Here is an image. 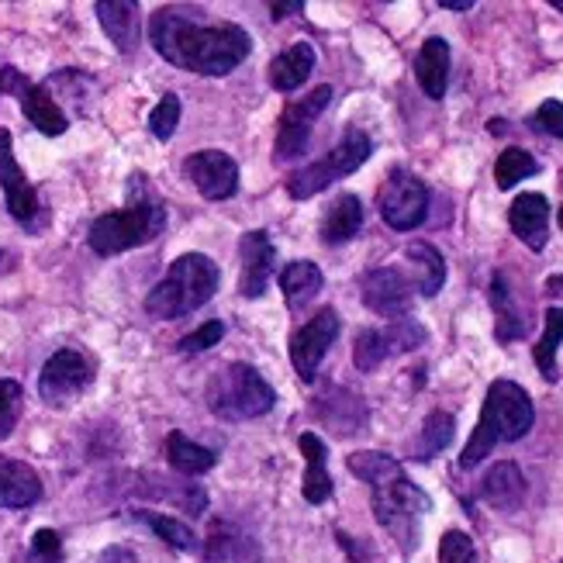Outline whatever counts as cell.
Instances as JSON below:
<instances>
[{
  "label": "cell",
  "instance_id": "6da1fadb",
  "mask_svg": "<svg viewBox=\"0 0 563 563\" xmlns=\"http://www.w3.org/2000/svg\"><path fill=\"white\" fill-rule=\"evenodd\" d=\"M150 42L166 63L201 73V77H229L253 53V38L246 29L232 21L201 24L180 8H159L150 18Z\"/></svg>",
  "mask_w": 563,
  "mask_h": 563
},
{
  "label": "cell",
  "instance_id": "7a4b0ae2",
  "mask_svg": "<svg viewBox=\"0 0 563 563\" xmlns=\"http://www.w3.org/2000/svg\"><path fill=\"white\" fill-rule=\"evenodd\" d=\"M350 474L371 484L374 492V516L377 522L395 536L398 547L405 553L419 550V536H422V516L432 511V498L422 492L419 484H411L405 477V467L387 453L377 450H360L346 456Z\"/></svg>",
  "mask_w": 563,
  "mask_h": 563
},
{
  "label": "cell",
  "instance_id": "3957f363",
  "mask_svg": "<svg viewBox=\"0 0 563 563\" xmlns=\"http://www.w3.org/2000/svg\"><path fill=\"white\" fill-rule=\"evenodd\" d=\"M536 422V408L529 390L516 380H495L487 387V398L481 408L477 429L471 432V443L460 453V467L474 471L484 456H492L498 443H519L529 435Z\"/></svg>",
  "mask_w": 563,
  "mask_h": 563
},
{
  "label": "cell",
  "instance_id": "277c9868",
  "mask_svg": "<svg viewBox=\"0 0 563 563\" xmlns=\"http://www.w3.org/2000/svg\"><path fill=\"white\" fill-rule=\"evenodd\" d=\"M218 280H222V274H218L214 260H208L205 253H184L169 263L166 277L150 290L145 311L163 318V322H177V318L194 314L214 298Z\"/></svg>",
  "mask_w": 563,
  "mask_h": 563
},
{
  "label": "cell",
  "instance_id": "5b68a950",
  "mask_svg": "<svg viewBox=\"0 0 563 563\" xmlns=\"http://www.w3.org/2000/svg\"><path fill=\"white\" fill-rule=\"evenodd\" d=\"M277 405L274 387L250 363H225L208 384V408L225 422L263 419Z\"/></svg>",
  "mask_w": 563,
  "mask_h": 563
},
{
  "label": "cell",
  "instance_id": "8992f818",
  "mask_svg": "<svg viewBox=\"0 0 563 563\" xmlns=\"http://www.w3.org/2000/svg\"><path fill=\"white\" fill-rule=\"evenodd\" d=\"M163 229H166V208H159L156 201H135L129 208L97 218L87 232V242L97 256H118L159 239Z\"/></svg>",
  "mask_w": 563,
  "mask_h": 563
},
{
  "label": "cell",
  "instance_id": "52a82bcc",
  "mask_svg": "<svg viewBox=\"0 0 563 563\" xmlns=\"http://www.w3.org/2000/svg\"><path fill=\"white\" fill-rule=\"evenodd\" d=\"M371 153H374L371 135L360 132V129H346L335 150H329L322 159H314L311 166L298 169V174H290L287 194L294 201H308V198H314V194H322L325 187H332L335 180L356 174V169L371 159Z\"/></svg>",
  "mask_w": 563,
  "mask_h": 563
},
{
  "label": "cell",
  "instance_id": "ba28073f",
  "mask_svg": "<svg viewBox=\"0 0 563 563\" xmlns=\"http://www.w3.org/2000/svg\"><path fill=\"white\" fill-rule=\"evenodd\" d=\"M377 208H380V218L395 232H415L429 214V187L398 166V169H390V177L384 180Z\"/></svg>",
  "mask_w": 563,
  "mask_h": 563
},
{
  "label": "cell",
  "instance_id": "9c48e42d",
  "mask_svg": "<svg viewBox=\"0 0 563 563\" xmlns=\"http://www.w3.org/2000/svg\"><path fill=\"white\" fill-rule=\"evenodd\" d=\"M419 346H426V329L422 322H415V318L405 314V318H395L387 329H363L353 346V363L360 374H374L384 360L398 353H411Z\"/></svg>",
  "mask_w": 563,
  "mask_h": 563
},
{
  "label": "cell",
  "instance_id": "30bf717a",
  "mask_svg": "<svg viewBox=\"0 0 563 563\" xmlns=\"http://www.w3.org/2000/svg\"><path fill=\"white\" fill-rule=\"evenodd\" d=\"M329 104H332V87L322 84V87H314L308 97H301V101H290L284 108L280 125H277V142H274V159L277 163H294V159H301L308 153L314 121Z\"/></svg>",
  "mask_w": 563,
  "mask_h": 563
},
{
  "label": "cell",
  "instance_id": "8fae6325",
  "mask_svg": "<svg viewBox=\"0 0 563 563\" xmlns=\"http://www.w3.org/2000/svg\"><path fill=\"white\" fill-rule=\"evenodd\" d=\"M93 384V366L87 363L84 353L77 350H59L45 360L38 374V395L45 405L63 408L69 401H77L84 390Z\"/></svg>",
  "mask_w": 563,
  "mask_h": 563
},
{
  "label": "cell",
  "instance_id": "7c38bea8",
  "mask_svg": "<svg viewBox=\"0 0 563 563\" xmlns=\"http://www.w3.org/2000/svg\"><path fill=\"white\" fill-rule=\"evenodd\" d=\"M0 93L18 97L24 118H29L42 135H63L69 129V118L53 101V93L45 90V84H32L21 69H14V66L0 69Z\"/></svg>",
  "mask_w": 563,
  "mask_h": 563
},
{
  "label": "cell",
  "instance_id": "4fadbf2b",
  "mask_svg": "<svg viewBox=\"0 0 563 563\" xmlns=\"http://www.w3.org/2000/svg\"><path fill=\"white\" fill-rule=\"evenodd\" d=\"M0 187H4V198H8V211L18 218V225H24L29 232H38L48 214L38 201V190L29 184L24 169L18 166L14 153H11V132L0 129Z\"/></svg>",
  "mask_w": 563,
  "mask_h": 563
},
{
  "label": "cell",
  "instance_id": "5bb4252c",
  "mask_svg": "<svg viewBox=\"0 0 563 563\" xmlns=\"http://www.w3.org/2000/svg\"><path fill=\"white\" fill-rule=\"evenodd\" d=\"M339 329H342V322H339L335 308H322L311 322H305L298 332L290 335V363H294V374H298L305 384L314 380L318 366H322L325 353L339 339Z\"/></svg>",
  "mask_w": 563,
  "mask_h": 563
},
{
  "label": "cell",
  "instance_id": "9a60e30c",
  "mask_svg": "<svg viewBox=\"0 0 563 563\" xmlns=\"http://www.w3.org/2000/svg\"><path fill=\"white\" fill-rule=\"evenodd\" d=\"M184 174L208 201H229L239 190V163L222 150H201L187 156Z\"/></svg>",
  "mask_w": 563,
  "mask_h": 563
},
{
  "label": "cell",
  "instance_id": "2e32d148",
  "mask_svg": "<svg viewBox=\"0 0 563 563\" xmlns=\"http://www.w3.org/2000/svg\"><path fill=\"white\" fill-rule=\"evenodd\" d=\"M360 294H363V305L380 318H405L415 301L411 284L405 280L398 266H377V271L363 274Z\"/></svg>",
  "mask_w": 563,
  "mask_h": 563
},
{
  "label": "cell",
  "instance_id": "e0dca14e",
  "mask_svg": "<svg viewBox=\"0 0 563 563\" xmlns=\"http://www.w3.org/2000/svg\"><path fill=\"white\" fill-rule=\"evenodd\" d=\"M239 260H242V277H239V294L242 298H263L274 277L277 250L271 242V232L253 229L239 239Z\"/></svg>",
  "mask_w": 563,
  "mask_h": 563
},
{
  "label": "cell",
  "instance_id": "ac0fdd59",
  "mask_svg": "<svg viewBox=\"0 0 563 563\" xmlns=\"http://www.w3.org/2000/svg\"><path fill=\"white\" fill-rule=\"evenodd\" d=\"M492 308H495V318H498V325H495V339L498 342H516L522 339L529 329H532V318H529V305L519 298V290L511 287L508 274H495L492 277Z\"/></svg>",
  "mask_w": 563,
  "mask_h": 563
},
{
  "label": "cell",
  "instance_id": "d6986e66",
  "mask_svg": "<svg viewBox=\"0 0 563 563\" xmlns=\"http://www.w3.org/2000/svg\"><path fill=\"white\" fill-rule=\"evenodd\" d=\"M508 225L532 253H543L550 235V201L543 194H519L508 208Z\"/></svg>",
  "mask_w": 563,
  "mask_h": 563
},
{
  "label": "cell",
  "instance_id": "ffe728a7",
  "mask_svg": "<svg viewBox=\"0 0 563 563\" xmlns=\"http://www.w3.org/2000/svg\"><path fill=\"white\" fill-rule=\"evenodd\" d=\"M481 498L498 511H519L526 501V477L519 471V463H511V460L495 463V467L487 471V477L481 481Z\"/></svg>",
  "mask_w": 563,
  "mask_h": 563
},
{
  "label": "cell",
  "instance_id": "44dd1931",
  "mask_svg": "<svg viewBox=\"0 0 563 563\" xmlns=\"http://www.w3.org/2000/svg\"><path fill=\"white\" fill-rule=\"evenodd\" d=\"M208 563H256L260 560V543L250 532H242L232 522L218 519L208 532V547H205Z\"/></svg>",
  "mask_w": 563,
  "mask_h": 563
},
{
  "label": "cell",
  "instance_id": "7402d4cb",
  "mask_svg": "<svg viewBox=\"0 0 563 563\" xmlns=\"http://www.w3.org/2000/svg\"><path fill=\"white\" fill-rule=\"evenodd\" d=\"M42 498V481L24 460L0 453V508H29Z\"/></svg>",
  "mask_w": 563,
  "mask_h": 563
},
{
  "label": "cell",
  "instance_id": "603a6c76",
  "mask_svg": "<svg viewBox=\"0 0 563 563\" xmlns=\"http://www.w3.org/2000/svg\"><path fill=\"white\" fill-rule=\"evenodd\" d=\"M93 11L118 53H135L139 32H142L139 4H132V0H101V4H93Z\"/></svg>",
  "mask_w": 563,
  "mask_h": 563
},
{
  "label": "cell",
  "instance_id": "cb8c5ba5",
  "mask_svg": "<svg viewBox=\"0 0 563 563\" xmlns=\"http://www.w3.org/2000/svg\"><path fill=\"white\" fill-rule=\"evenodd\" d=\"M415 77L426 97L432 101H443L446 87H450V42L446 38H426L419 56H415Z\"/></svg>",
  "mask_w": 563,
  "mask_h": 563
},
{
  "label": "cell",
  "instance_id": "d4e9b609",
  "mask_svg": "<svg viewBox=\"0 0 563 563\" xmlns=\"http://www.w3.org/2000/svg\"><path fill=\"white\" fill-rule=\"evenodd\" d=\"M298 446L305 453V484H301V492H305V501L308 505H325L332 498V477H329V450L325 443L318 439L314 432H301L298 439Z\"/></svg>",
  "mask_w": 563,
  "mask_h": 563
},
{
  "label": "cell",
  "instance_id": "484cf974",
  "mask_svg": "<svg viewBox=\"0 0 563 563\" xmlns=\"http://www.w3.org/2000/svg\"><path fill=\"white\" fill-rule=\"evenodd\" d=\"M314 73V48L308 42H294L290 48L271 63L266 69V77H271V87L280 90V93H294L308 84V77Z\"/></svg>",
  "mask_w": 563,
  "mask_h": 563
},
{
  "label": "cell",
  "instance_id": "4316f807",
  "mask_svg": "<svg viewBox=\"0 0 563 563\" xmlns=\"http://www.w3.org/2000/svg\"><path fill=\"white\" fill-rule=\"evenodd\" d=\"M363 229V201L356 194H339V198L325 208V218H322V235L325 246H342V242L356 239Z\"/></svg>",
  "mask_w": 563,
  "mask_h": 563
},
{
  "label": "cell",
  "instance_id": "83f0119b",
  "mask_svg": "<svg viewBox=\"0 0 563 563\" xmlns=\"http://www.w3.org/2000/svg\"><path fill=\"white\" fill-rule=\"evenodd\" d=\"M322 284L325 277L311 260H294L280 271V290L290 311H301L305 305H311L318 298V290H322Z\"/></svg>",
  "mask_w": 563,
  "mask_h": 563
},
{
  "label": "cell",
  "instance_id": "f1b7e54d",
  "mask_svg": "<svg viewBox=\"0 0 563 563\" xmlns=\"http://www.w3.org/2000/svg\"><path fill=\"white\" fill-rule=\"evenodd\" d=\"M411 271H415V287H419L422 298H435L439 290L446 284V263H443V253H439L432 242H411L405 250Z\"/></svg>",
  "mask_w": 563,
  "mask_h": 563
},
{
  "label": "cell",
  "instance_id": "f546056e",
  "mask_svg": "<svg viewBox=\"0 0 563 563\" xmlns=\"http://www.w3.org/2000/svg\"><path fill=\"white\" fill-rule=\"evenodd\" d=\"M166 456H169V467L180 471L184 477H201V474H208L214 463H218V453L214 450L198 446L184 432H169L166 435Z\"/></svg>",
  "mask_w": 563,
  "mask_h": 563
},
{
  "label": "cell",
  "instance_id": "4dcf8cb0",
  "mask_svg": "<svg viewBox=\"0 0 563 563\" xmlns=\"http://www.w3.org/2000/svg\"><path fill=\"white\" fill-rule=\"evenodd\" d=\"M560 342H563V308H550L543 314V335L540 342L532 346V360L536 366H540V374L556 384L560 380V371H556V350H560Z\"/></svg>",
  "mask_w": 563,
  "mask_h": 563
},
{
  "label": "cell",
  "instance_id": "1f68e13d",
  "mask_svg": "<svg viewBox=\"0 0 563 563\" xmlns=\"http://www.w3.org/2000/svg\"><path fill=\"white\" fill-rule=\"evenodd\" d=\"M453 432H456V422L450 411H432L422 432H419V443L411 446V456L415 460H432L443 453L450 443H453Z\"/></svg>",
  "mask_w": 563,
  "mask_h": 563
},
{
  "label": "cell",
  "instance_id": "d6a6232c",
  "mask_svg": "<svg viewBox=\"0 0 563 563\" xmlns=\"http://www.w3.org/2000/svg\"><path fill=\"white\" fill-rule=\"evenodd\" d=\"M536 174H540V163H536L532 153L519 150V145H511V150H505V153L498 156V163H495V184H498V190H511L519 180L536 177Z\"/></svg>",
  "mask_w": 563,
  "mask_h": 563
},
{
  "label": "cell",
  "instance_id": "836d02e7",
  "mask_svg": "<svg viewBox=\"0 0 563 563\" xmlns=\"http://www.w3.org/2000/svg\"><path fill=\"white\" fill-rule=\"evenodd\" d=\"M135 516L150 526L163 543H169L174 550H198V536L190 532V526H184L180 519H169V516H153V511H135Z\"/></svg>",
  "mask_w": 563,
  "mask_h": 563
},
{
  "label": "cell",
  "instance_id": "e575fe53",
  "mask_svg": "<svg viewBox=\"0 0 563 563\" xmlns=\"http://www.w3.org/2000/svg\"><path fill=\"white\" fill-rule=\"evenodd\" d=\"M177 125H180V97L177 93H166L163 101L153 108V114H150V132L159 142H166V139H174Z\"/></svg>",
  "mask_w": 563,
  "mask_h": 563
},
{
  "label": "cell",
  "instance_id": "d590c367",
  "mask_svg": "<svg viewBox=\"0 0 563 563\" xmlns=\"http://www.w3.org/2000/svg\"><path fill=\"white\" fill-rule=\"evenodd\" d=\"M21 401H24V395H21V384L18 380H0V443L14 432V426H18V415H21Z\"/></svg>",
  "mask_w": 563,
  "mask_h": 563
},
{
  "label": "cell",
  "instance_id": "8d00e7d4",
  "mask_svg": "<svg viewBox=\"0 0 563 563\" xmlns=\"http://www.w3.org/2000/svg\"><path fill=\"white\" fill-rule=\"evenodd\" d=\"M439 563H477V550L471 536L450 529L443 540H439Z\"/></svg>",
  "mask_w": 563,
  "mask_h": 563
},
{
  "label": "cell",
  "instance_id": "74e56055",
  "mask_svg": "<svg viewBox=\"0 0 563 563\" xmlns=\"http://www.w3.org/2000/svg\"><path fill=\"white\" fill-rule=\"evenodd\" d=\"M529 125L536 132H543L550 139H563V104L560 101H543L536 108V114L529 118Z\"/></svg>",
  "mask_w": 563,
  "mask_h": 563
},
{
  "label": "cell",
  "instance_id": "f35d334b",
  "mask_svg": "<svg viewBox=\"0 0 563 563\" xmlns=\"http://www.w3.org/2000/svg\"><path fill=\"white\" fill-rule=\"evenodd\" d=\"M222 335H225V325L222 322H205L198 332H190V335L180 339V353H205V350L218 346V342H222Z\"/></svg>",
  "mask_w": 563,
  "mask_h": 563
},
{
  "label": "cell",
  "instance_id": "ab89813d",
  "mask_svg": "<svg viewBox=\"0 0 563 563\" xmlns=\"http://www.w3.org/2000/svg\"><path fill=\"white\" fill-rule=\"evenodd\" d=\"M32 560L35 563H59L63 560V540L53 529H38L32 540Z\"/></svg>",
  "mask_w": 563,
  "mask_h": 563
},
{
  "label": "cell",
  "instance_id": "60d3db41",
  "mask_svg": "<svg viewBox=\"0 0 563 563\" xmlns=\"http://www.w3.org/2000/svg\"><path fill=\"white\" fill-rule=\"evenodd\" d=\"M439 8H446V11H471L474 0H439Z\"/></svg>",
  "mask_w": 563,
  "mask_h": 563
},
{
  "label": "cell",
  "instance_id": "b9f144b4",
  "mask_svg": "<svg viewBox=\"0 0 563 563\" xmlns=\"http://www.w3.org/2000/svg\"><path fill=\"white\" fill-rule=\"evenodd\" d=\"M305 4H271V11H274V18L280 21V18H287L290 11H301Z\"/></svg>",
  "mask_w": 563,
  "mask_h": 563
},
{
  "label": "cell",
  "instance_id": "7bdbcfd3",
  "mask_svg": "<svg viewBox=\"0 0 563 563\" xmlns=\"http://www.w3.org/2000/svg\"><path fill=\"white\" fill-rule=\"evenodd\" d=\"M547 294H563V277H550L547 280Z\"/></svg>",
  "mask_w": 563,
  "mask_h": 563
},
{
  "label": "cell",
  "instance_id": "ee69618b",
  "mask_svg": "<svg viewBox=\"0 0 563 563\" xmlns=\"http://www.w3.org/2000/svg\"><path fill=\"white\" fill-rule=\"evenodd\" d=\"M553 8H556V11H563V0H553Z\"/></svg>",
  "mask_w": 563,
  "mask_h": 563
},
{
  "label": "cell",
  "instance_id": "f6af8a7d",
  "mask_svg": "<svg viewBox=\"0 0 563 563\" xmlns=\"http://www.w3.org/2000/svg\"><path fill=\"white\" fill-rule=\"evenodd\" d=\"M560 229H563V208H560Z\"/></svg>",
  "mask_w": 563,
  "mask_h": 563
},
{
  "label": "cell",
  "instance_id": "bcb514c9",
  "mask_svg": "<svg viewBox=\"0 0 563 563\" xmlns=\"http://www.w3.org/2000/svg\"><path fill=\"white\" fill-rule=\"evenodd\" d=\"M0 69H4V66H0Z\"/></svg>",
  "mask_w": 563,
  "mask_h": 563
},
{
  "label": "cell",
  "instance_id": "7dc6e473",
  "mask_svg": "<svg viewBox=\"0 0 563 563\" xmlns=\"http://www.w3.org/2000/svg\"><path fill=\"white\" fill-rule=\"evenodd\" d=\"M560 563H563V560H560Z\"/></svg>",
  "mask_w": 563,
  "mask_h": 563
}]
</instances>
